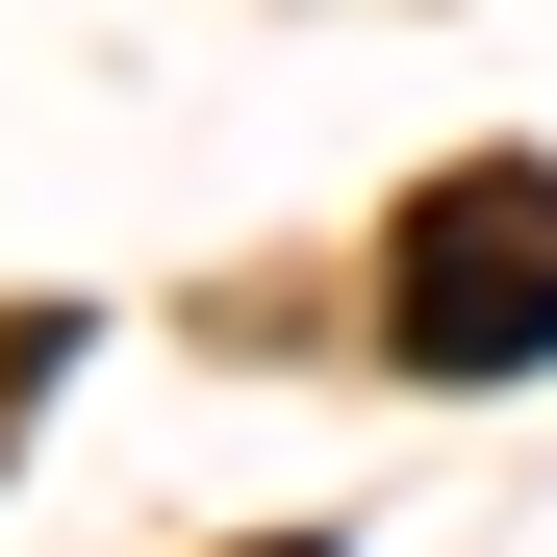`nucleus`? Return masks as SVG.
Returning <instances> with one entry per match:
<instances>
[{"mask_svg": "<svg viewBox=\"0 0 557 557\" xmlns=\"http://www.w3.org/2000/svg\"><path fill=\"white\" fill-rule=\"evenodd\" d=\"M253 557H305V532H253Z\"/></svg>", "mask_w": 557, "mask_h": 557, "instance_id": "nucleus-2", "label": "nucleus"}, {"mask_svg": "<svg viewBox=\"0 0 557 557\" xmlns=\"http://www.w3.org/2000/svg\"><path fill=\"white\" fill-rule=\"evenodd\" d=\"M381 355L406 381H532L557 355V152H456L381 228Z\"/></svg>", "mask_w": 557, "mask_h": 557, "instance_id": "nucleus-1", "label": "nucleus"}]
</instances>
